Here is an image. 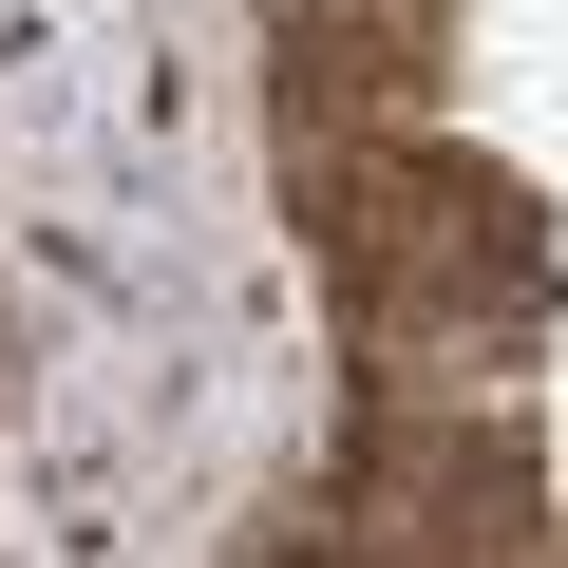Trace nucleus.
<instances>
[{"instance_id":"obj_1","label":"nucleus","mask_w":568,"mask_h":568,"mask_svg":"<svg viewBox=\"0 0 568 568\" xmlns=\"http://www.w3.org/2000/svg\"><path fill=\"white\" fill-rule=\"evenodd\" d=\"M284 190H304V246L342 284V323L379 342H530L549 323V209L455 152L436 114L417 133H284Z\"/></svg>"},{"instance_id":"obj_2","label":"nucleus","mask_w":568,"mask_h":568,"mask_svg":"<svg viewBox=\"0 0 568 568\" xmlns=\"http://www.w3.org/2000/svg\"><path fill=\"white\" fill-rule=\"evenodd\" d=\"M284 133H417L436 114V0H265Z\"/></svg>"}]
</instances>
